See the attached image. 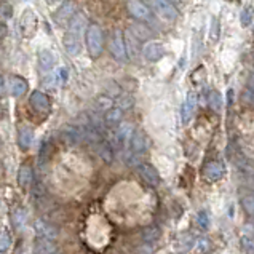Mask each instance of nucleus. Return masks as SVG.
Masks as SVG:
<instances>
[{
    "mask_svg": "<svg viewBox=\"0 0 254 254\" xmlns=\"http://www.w3.org/2000/svg\"><path fill=\"white\" fill-rule=\"evenodd\" d=\"M242 206H243V211L246 214L253 216V213H254V198H253V195H246V197L242 198Z\"/></svg>",
    "mask_w": 254,
    "mask_h": 254,
    "instance_id": "obj_32",
    "label": "nucleus"
},
{
    "mask_svg": "<svg viewBox=\"0 0 254 254\" xmlns=\"http://www.w3.org/2000/svg\"><path fill=\"white\" fill-rule=\"evenodd\" d=\"M98 142V155L101 157V160L104 163H112L115 160V149L109 141L99 139Z\"/></svg>",
    "mask_w": 254,
    "mask_h": 254,
    "instance_id": "obj_20",
    "label": "nucleus"
},
{
    "mask_svg": "<svg viewBox=\"0 0 254 254\" xmlns=\"http://www.w3.org/2000/svg\"><path fill=\"white\" fill-rule=\"evenodd\" d=\"M242 250L245 253H253L254 251V242H253V235L250 234H245L242 237Z\"/></svg>",
    "mask_w": 254,
    "mask_h": 254,
    "instance_id": "obj_33",
    "label": "nucleus"
},
{
    "mask_svg": "<svg viewBox=\"0 0 254 254\" xmlns=\"http://www.w3.org/2000/svg\"><path fill=\"white\" fill-rule=\"evenodd\" d=\"M149 8L157 13L158 18H162L166 23H174L179 18V11L176 8V5L170 0H147Z\"/></svg>",
    "mask_w": 254,
    "mask_h": 254,
    "instance_id": "obj_2",
    "label": "nucleus"
},
{
    "mask_svg": "<svg viewBox=\"0 0 254 254\" xmlns=\"http://www.w3.org/2000/svg\"><path fill=\"white\" fill-rule=\"evenodd\" d=\"M26 217H27V214H26L24 209L18 208L16 211L13 213V226H14V229H18V230L23 229L24 224H26Z\"/></svg>",
    "mask_w": 254,
    "mask_h": 254,
    "instance_id": "obj_29",
    "label": "nucleus"
},
{
    "mask_svg": "<svg viewBox=\"0 0 254 254\" xmlns=\"http://www.w3.org/2000/svg\"><path fill=\"white\" fill-rule=\"evenodd\" d=\"M222 174H224V166H222V163L216 162V160L208 162L205 165V168H203V176H205L208 181H211V183L219 181L222 178Z\"/></svg>",
    "mask_w": 254,
    "mask_h": 254,
    "instance_id": "obj_17",
    "label": "nucleus"
},
{
    "mask_svg": "<svg viewBox=\"0 0 254 254\" xmlns=\"http://www.w3.org/2000/svg\"><path fill=\"white\" fill-rule=\"evenodd\" d=\"M35 27H37V19H35V14L32 10H24L23 16H21V31L26 35V37H31L35 32Z\"/></svg>",
    "mask_w": 254,
    "mask_h": 254,
    "instance_id": "obj_16",
    "label": "nucleus"
},
{
    "mask_svg": "<svg viewBox=\"0 0 254 254\" xmlns=\"http://www.w3.org/2000/svg\"><path fill=\"white\" fill-rule=\"evenodd\" d=\"M34 142V129L29 125H21L18 128V146L21 150H29Z\"/></svg>",
    "mask_w": 254,
    "mask_h": 254,
    "instance_id": "obj_14",
    "label": "nucleus"
},
{
    "mask_svg": "<svg viewBox=\"0 0 254 254\" xmlns=\"http://www.w3.org/2000/svg\"><path fill=\"white\" fill-rule=\"evenodd\" d=\"M211 39L213 42H216L219 39V21L217 18H213V24H211Z\"/></svg>",
    "mask_w": 254,
    "mask_h": 254,
    "instance_id": "obj_37",
    "label": "nucleus"
},
{
    "mask_svg": "<svg viewBox=\"0 0 254 254\" xmlns=\"http://www.w3.org/2000/svg\"><path fill=\"white\" fill-rule=\"evenodd\" d=\"M133 106H134V99L128 93L120 94L117 98V107H120L122 111H129V109H133Z\"/></svg>",
    "mask_w": 254,
    "mask_h": 254,
    "instance_id": "obj_28",
    "label": "nucleus"
},
{
    "mask_svg": "<svg viewBox=\"0 0 254 254\" xmlns=\"http://www.w3.org/2000/svg\"><path fill=\"white\" fill-rule=\"evenodd\" d=\"M141 55L146 58L149 63H158L165 58L166 55V48L162 42H157V40H150L147 42L146 45L141 48Z\"/></svg>",
    "mask_w": 254,
    "mask_h": 254,
    "instance_id": "obj_7",
    "label": "nucleus"
},
{
    "mask_svg": "<svg viewBox=\"0 0 254 254\" xmlns=\"http://www.w3.org/2000/svg\"><path fill=\"white\" fill-rule=\"evenodd\" d=\"M115 128H117V129H115V133H114V149H117V150L122 152L123 149L128 147V142H129V139H131L134 127L131 125V123L120 122Z\"/></svg>",
    "mask_w": 254,
    "mask_h": 254,
    "instance_id": "obj_4",
    "label": "nucleus"
},
{
    "mask_svg": "<svg viewBox=\"0 0 254 254\" xmlns=\"http://www.w3.org/2000/svg\"><path fill=\"white\" fill-rule=\"evenodd\" d=\"M137 173H139V176L146 181V183L152 187H157L158 184H160V174H158L157 168L154 165L150 163H137Z\"/></svg>",
    "mask_w": 254,
    "mask_h": 254,
    "instance_id": "obj_9",
    "label": "nucleus"
},
{
    "mask_svg": "<svg viewBox=\"0 0 254 254\" xmlns=\"http://www.w3.org/2000/svg\"><path fill=\"white\" fill-rule=\"evenodd\" d=\"M29 101H31V106L34 107L35 112L48 114L50 111H52V101H50V98L43 91H34L31 94V99Z\"/></svg>",
    "mask_w": 254,
    "mask_h": 254,
    "instance_id": "obj_10",
    "label": "nucleus"
},
{
    "mask_svg": "<svg viewBox=\"0 0 254 254\" xmlns=\"http://www.w3.org/2000/svg\"><path fill=\"white\" fill-rule=\"evenodd\" d=\"M234 104V90H227V106H232Z\"/></svg>",
    "mask_w": 254,
    "mask_h": 254,
    "instance_id": "obj_38",
    "label": "nucleus"
},
{
    "mask_svg": "<svg viewBox=\"0 0 254 254\" xmlns=\"http://www.w3.org/2000/svg\"><path fill=\"white\" fill-rule=\"evenodd\" d=\"M109 50L114 60L117 61H127V50H125V40H123V34L119 29H115L111 35V42H109Z\"/></svg>",
    "mask_w": 254,
    "mask_h": 254,
    "instance_id": "obj_6",
    "label": "nucleus"
},
{
    "mask_svg": "<svg viewBox=\"0 0 254 254\" xmlns=\"http://www.w3.org/2000/svg\"><path fill=\"white\" fill-rule=\"evenodd\" d=\"M147 147H149V139H147L146 133H144L142 129H134L127 149H129L131 152H134V154L141 157L144 152L147 150Z\"/></svg>",
    "mask_w": 254,
    "mask_h": 254,
    "instance_id": "obj_8",
    "label": "nucleus"
},
{
    "mask_svg": "<svg viewBox=\"0 0 254 254\" xmlns=\"http://www.w3.org/2000/svg\"><path fill=\"white\" fill-rule=\"evenodd\" d=\"M123 120V111L120 107H109L107 111H104V117H103V123H106L107 128H115L119 123Z\"/></svg>",
    "mask_w": 254,
    "mask_h": 254,
    "instance_id": "obj_18",
    "label": "nucleus"
},
{
    "mask_svg": "<svg viewBox=\"0 0 254 254\" xmlns=\"http://www.w3.org/2000/svg\"><path fill=\"white\" fill-rule=\"evenodd\" d=\"M63 43H64L66 52L70 56H77L78 53H80V50H82V35L72 32V31H67L66 34H64Z\"/></svg>",
    "mask_w": 254,
    "mask_h": 254,
    "instance_id": "obj_11",
    "label": "nucleus"
},
{
    "mask_svg": "<svg viewBox=\"0 0 254 254\" xmlns=\"http://www.w3.org/2000/svg\"><path fill=\"white\" fill-rule=\"evenodd\" d=\"M94 111H98V112H104L107 111L109 107H112L114 106V99L109 96L107 93L104 94H99V96L94 98Z\"/></svg>",
    "mask_w": 254,
    "mask_h": 254,
    "instance_id": "obj_25",
    "label": "nucleus"
},
{
    "mask_svg": "<svg viewBox=\"0 0 254 254\" xmlns=\"http://www.w3.org/2000/svg\"><path fill=\"white\" fill-rule=\"evenodd\" d=\"M56 66V56L50 50H42L39 53V69L42 72H52Z\"/></svg>",
    "mask_w": 254,
    "mask_h": 254,
    "instance_id": "obj_21",
    "label": "nucleus"
},
{
    "mask_svg": "<svg viewBox=\"0 0 254 254\" xmlns=\"http://www.w3.org/2000/svg\"><path fill=\"white\" fill-rule=\"evenodd\" d=\"M34 251L40 253V254H53V253H58V248L55 245V240L40 237V240H37V243H35V250Z\"/></svg>",
    "mask_w": 254,
    "mask_h": 254,
    "instance_id": "obj_24",
    "label": "nucleus"
},
{
    "mask_svg": "<svg viewBox=\"0 0 254 254\" xmlns=\"http://www.w3.org/2000/svg\"><path fill=\"white\" fill-rule=\"evenodd\" d=\"M206 99H208L209 107H211L214 112H219L221 109H222V98H221L219 91H216V90H209Z\"/></svg>",
    "mask_w": 254,
    "mask_h": 254,
    "instance_id": "obj_27",
    "label": "nucleus"
},
{
    "mask_svg": "<svg viewBox=\"0 0 254 254\" xmlns=\"http://www.w3.org/2000/svg\"><path fill=\"white\" fill-rule=\"evenodd\" d=\"M170 2H173V3H183V0H170Z\"/></svg>",
    "mask_w": 254,
    "mask_h": 254,
    "instance_id": "obj_41",
    "label": "nucleus"
},
{
    "mask_svg": "<svg viewBox=\"0 0 254 254\" xmlns=\"http://www.w3.org/2000/svg\"><path fill=\"white\" fill-rule=\"evenodd\" d=\"M6 35V26L5 24H0V40Z\"/></svg>",
    "mask_w": 254,
    "mask_h": 254,
    "instance_id": "obj_39",
    "label": "nucleus"
},
{
    "mask_svg": "<svg viewBox=\"0 0 254 254\" xmlns=\"http://www.w3.org/2000/svg\"><path fill=\"white\" fill-rule=\"evenodd\" d=\"M34 227L35 232L43 237V238H50V240H56L58 235H60V229H58L55 224L48 222V221H43V219H37L34 222Z\"/></svg>",
    "mask_w": 254,
    "mask_h": 254,
    "instance_id": "obj_12",
    "label": "nucleus"
},
{
    "mask_svg": "<svg viewBox=\"0 0 254 254\" xmlns=\"http://www.w3.org/2000/svg\"><path fill=\"white\" fill-rule=\"evenodd\" d=\"M8 91L13 98H21L27 93V82L19 75H11L8 80Z\"/></svg>",
    "mask_w": 254,
    "mask_h": 254,
    "instance_id": "obj_15",
    "label": "nucleus"
},
{
    "mask_svg": "<svg viewBox=\"0 0 254 254\" xmlns=\"http://www.w3.org/2000/svg\"><path fill=\"white\" fill-rule=\"evenodd\" d=\"M125 40V50H127V56H129L131 60H136L137 56L141 55V48L137 47V39L131 32H127V37H123Z\"/></svg>",
    "mask_w": 254,
    "mask_h": 254,
    "instance_id": "obj_23",
    "label": "nucleus"
},
{
    "mask_svg": "<svg viewBox=\"0 0 254 254\" xmlns=\"http://www.w3.org/2000/svg\"><path fill=\"white\" fill-rule=\"evenodd\" d=\"M240 23H242V26H243V27H250V26H251V23H253V11H251L250 6H248V8H245V10L242 11Z\"/></svg>",
    "mask_w": 254,
    "mask_h": 254,
    "instance_id": "obj_35",
    "label": "nucleus"
},
{
    "mask_svg": "<svg viewBox=\"0 0 254 254\" xmlns=\"http://www.w3.org/2000/svg\"><path fill=\"white\" fill-rule=\"evenodd\" d=\"M193 112H195V109L186 101V103L183 104V107H181V119H183L184 125H187V123L190 122V119L193 117Z\"/></svg>",
    "mask_w": 254,
    "mask_h": 254,
    "instance_id": "obj_30",
    "label": "nucleus"
},
{
    "mask_svg": "<svg viewBox=\"0 0 254 254\" xmlns=\"http://www.w3.org/2000/svg\"><path fill=\"white\" fill-rule=\"evenodd\" d=\"M11 238L6 232H0V253H6L10 250Z\"/></svg>",
    "mask_w": 254,
    "mask_h": 254,
    "instance_id": "obj_34",
    "label": "nucleus"
},
{
    "mask_svg": "<svg viewBox=\"0 0 254 254\" xmlns=\"http://www.w3.org/2000/svg\"><path fill=\"white\" fill-rule=\"evenodd\" d=\"M3 88H5V83H3V77L0 75V96H2V93H3Z\"/></svg>",
    "mask_w": 254,
    "mask_h": 254,
    "instance_id": "obj_40",
    "label": "nucleus"
},
{
    "mask_svg": "<svg viewBox=\"0 0 254 254\" xmlns=\"http://www.w3.org/2000/svg\"><path fill=\"white\" fill-rule=\"evenodd\" d=\"M162 238V230L158 226H149L142 230V242L147 246H154Z\"/></svg>",
    "mask_w": 254,
    "mask_h": 254,
    "instance_id": "obj_22",
    "label": "nucleus"
},
{
    "mask_svg": "<svg viewBox=\"0 0 254 254\" xmlns=\"http://www.w3.org/2000/svg\"><path fill=\"white\" fill-rule=\"evenodd\" d=\"M193 248L197 250L198 253H206V251L211 250V242H209L208 238L201 237V238H198V240L193 242Z\"/></svg>",
    "mask_w": 254,
    "mask_h": 254,
    "instance_id": "obj_31",
    "label": "nucleus"
},
{
    "mask_svg": "<svg viewBox=\"0 0 254 254\" xmlns=\"http://www.w3.org/2000/svg\"><path fill=\"white\" fill-rule=\"evenodd\" d=\"M60 137L61 141L66 144V146H78L80 142L85 141V134H83V129L80 128V125H66L61 131H60Z\"/></svg>",
    "mask_w": 254,
    "mask_h": 254,
    "instance_id": "obj_5",
    "label": "nucleus"
},
{
    "mask_svg": "<svg viewBox=\"0 0 254 254\" xmlns=\"http://www.w3.org/2000/svg\"><path fill=\"white\" fill-rule=\"evenodd\" d=\"M198 219H197V222H198V226L201 227V229H208L209 227V216H208V213L205 211V209H201V211L198 213Z\"/></svg>",
    "mask_w": 254,
    "mask_h": 254,
    "instance_id": "obj_36",
    "label": "nucleus"
},
{
    "mask_svg": "<svg viewBox=\"0 0 254 254\" xmlns=\"http://www.w3.org/2000/svg\"><path fill=\"white\" fill-rule=\"evenodd\" d=\"M85 43L88 55L91 58H99L104 52V34L96 23H91L86 26L85 31Z\"/></svg>",
    "mask_w": 254,
    "mask_h": 254,
    "instance_id": "obj_1",
    "label": "nucleus"
},
{
    "mask_svg": "<svg viewBox=\"0 0 254 254\" xmlns=\"http://www.w3.org/2000/svg\"><path fill=\"white\" fill-rule=\"evenodd\" d=\"M127 8H128V13L131 14L136 21H139V23L142 24L154 23L155 14L149 8V5L146 2H142V0H128Z\"/></svg>",
    "mask_w": 254,
    "mask_h": 254,
    "instance_id": "obj_3",
    "label": "nucleus"
},
{
    "mask_svg": "<svg viewBox=\"0 0 254 254\" xmlns=\"http://www.w3.org/2000/svg\"><path fill=\"white\" fill-rule=\"evenodd\" d=\"M32 183H34V173H32L31 165L23 163L19 166V171H18V184L23 190H27V189L32 186Z\"/></svg>",
    "mask_w": 254,
    "mask_h": 254,
    "instance_id": "obj_19",
    "label": "nucleus"
},
{
    "mask_svg": "<svg viewBox=\"0 0 254 254\" xmlns=\"http://www.w3.org/2000/svg\"><path fill=\"white\" fill-rule=\"evenodd\" d=\"M75 13H77L75 11V3L74 2H66L55 11V19H56L58 24L66 26L69 23V19L74 16Z\"/></svg>",
    "mask_w": 254,
    "mask_h": 254,
    "instance_id": "obj_13",
    "label": "nucleus"
},
{
    "mask_svg": "<svg viewBox=\"0 0 254 254\" xmlns=\"http://www.w3.org/2000/svg\"><path fill=\"white\" fill-rule=\"evenodd\" d=\"M128 31L131 32L137 40H149V39L152 37V32L149 31L147 27H144L142 23H141V24H133V26H129Z\"/></svg>",
    "mask_w": 254,
    "mask_h": 254,
    "instance_id": "obj_26",
    "label": "nucleus"
}]
</instances>
